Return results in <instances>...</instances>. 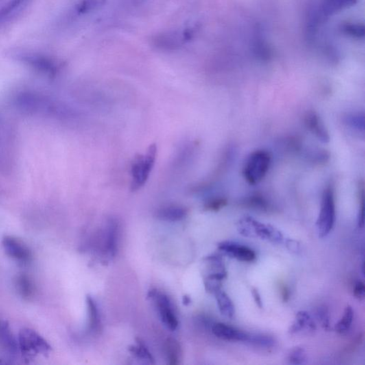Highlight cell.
Listing matches in <instances>:
<instances>
[{
    "label": "cell",
    "mask_w": 365,
    "mask_h": 365,
    "mask_svg": "<svg viewBox=\"0 0 365 365\" xmlns=\"http://www.w3.org/2000/svg\"><path fill=\"white\" fill-rule=\"evenodd\" d=\"M237 230L242 236L250 239H261L276 244H281L285 241L283 233L278 228L260 222L249 215L238 221Z\"/></svg>",
    "instance_id": "6da1fadb"
},
{
    "label": "cell",
    "mask_w": 365,
    "mask_h": 365,
    "mask_svg": "<svg viewBox=\"0 0 365 365\" xmlns=\"http://www.w3.org/2000/svg\"><path fill=\"white\" fill-rule=\"evenodd\" d=\"M271 155L268 151L259 149L250 153L243 168L245 180L251 185H256L264 179L271 166Z\"/></svg>",
    "instance_id": "7a4b0ae2"
},
{
    "label": "cell",
    "mask_w": 365,
    "mask_h": 365,
    "mask_svg": "<svg viewBox=\"0 0 365 365\" xmlns=\"http://www.w3.org/2000/svg\"><path fill=\"white\" fill-rule=\"evenodd\" d=\"M336 218L335 191L333 186H326L322 192L320 213L316 222L319 237L327 236L335 226Z\"/></svg>",
    "instance_id": "3957f363"
},
{
    "label": "cell",
    "mask_w": 365,
    "mask_h": 365,
    "mask_svg": "<svg viewBox=\"0 0 365 365\" xmlns=\"http://www.w3.org/2000/svg\"><path fill=\"white\" fill-rule=\"evenodd\" d=\"M17 341L20 353L24 358L28 360L38 355H48L51 351V346L47 341L29 328L20 331Z\"/></svg>",
    "instance_id": "277c9868"
},
{
    "label": "cell",
    "mask_w": 365,
    "mask_h": 365,
    "mask_svg": "<svg viewBox=\"0 0 365 365\" xmlns=\"http://www.w3.org/2000/svg\"><path fill=\"white\" fill-rule=\"evenodd\" d=\"M157 156V147L151 144L147 154L137 155L132 163V191H136L143 187L148 180Z\"/></svg>",
    "instance_id": "5b68a950"
},
{
    "label": "cell",
    "mask_w": 365,
    "mask_h": 365,
    "mask_svg": "<svg viewBox=\"0 0 365 365\" xmlns=\"http://www.w3.org/2000/svg\"><path fill=\"white\" fill-rule=\"evenodd\" d=\"M13 58L51 76L56 75L57 66L54 60L38 53L23 50L12 51Z\"/></svg>",
    "instance_id": "8992f818"
},
{
    "label": "cell",
    "mask_w": 365,
    "mask_h": 365,
    "mask_svg": "<svg viewBox=\"0 0 365 365\" xmlns=\"http://www.w3.org/2000/svg\"><path fill=\"white\" fill-rule=\"evenodd\" d=\"M2 244L7 255L18 263L27 264L32 261V251L22 240L12 235H5Z\"/></svg>",
    "instance_id": "52a82bcc"
},
{
    "label": "cell",
    "mask_w": 365,
    "mask_h": 365,
    "mask_svg": "<svg viewBox=\"0 0 365 365\" xmlns=\"http://www.w3.org/2000/svg\"><path fill=\"white\" fill-rule=\"evenodd\" d=\"M189 42L185 30H171L158 33L152 39L155 47L162 50L172 51L180 49Z\"/></svg>",
    "instance_id": "ba28073f"
},
{
    "label": "cell",
    "mask_w": 365,
    "mask_h": 365,
    "mask_svg": "<svg viewBox=\"0 0 365 365\" xmlns=\"http://www.w3.org/2000/svg\"><path fill=\"white\" fill-rule=\"evenodd\" d=\"M217 249L225 255L240 261L251 263L256 258V252L252 249L233 241H223L217 245Z\"/></svg>",
    "instance_id": "9c48e42d"
},
{
    "label": "cell",
    "mask_w": 365,
    "mask_h": 365,
    "mask_svg": "<svg viewBox=\"0 0 365 365\" xmlns=\"http://www.w3.org/2000/svg\"><path fill=\"white\" fill-rule=\"evenodd\" d=\"M156 301V307L159 312L160 318L166 327L171 331H175L178 327V320L174 312L169 297L162 293H156L154 298Z\"/></svg>",
    "instance_id": "30bf717a"
},
{
    "label": "cell",
    "mask_w": 365,
    "mask_h": 365,
    "mask_svg": "<svg viewBox=\"0 0 365 365\" xmlns=\"http://www.w3.org/2000/svg\"><path fill=\"white\" fill-rule=\"evenodd\" d=\"M212 333L221 340L232 341V342H243L248 343L250 337V333L240 331L237 328L221 322L213 324L212 327Z\"/></svg>",
    "instance_id": "8fae6325"
},
{
    "label": "cell",
    "mask_w": 365,
    "mask_h": 365,
    "mask_svg": "<svg viewBox=\"0 0 365 365\" xmlns=\"http://www.w3.org/2000/svg\"><path fill=\"white\" fill-rule=\"evenodd\" d=\"M305 123L307 129L322 143L330 141V134L321 118L314 112H309L305 116Z\"/></svg>",
    "instance_id": "7c38bea8"
},
{
    "label": "cell",
    "mask_w": 365,
    "mask_h": 365,
    "mask_svg": "<svg viewBox=\"0 0 365 365\" xmlns=\"http://www.w3.org/2000/svg\"><path fill=\"white\" fill-rule=\"evenodd\" d=\"M118 230L119 224L115 219H110L107 222L105 233L104 252L110 257H114L117 253Z\"/></svg>",
    "instance_id": "4fadbf2b"
},
{
    "label": "cell",
    "mask_w": 365,
    "mask_h": 365,
    "mask_svg": "<svg viewBox=\"0 0 365 365\" xmlns=\"http://www.w3.org/2000/svg\"><path fill=\"white\" fill-rule=\"evenodd\" d=\"M0 344L12 355L20 353L17 340L13 335L9 324L2 319H0Z\"/></svg>",
    "instance_id": "5bb4252c"
},
{
    "label": "cell",
    "mask_w": 365,
    "mask_h": 365,
    "mask_svg": "<svg viewBox=\"0 0 365 365\" xmlns=\"http://www.w3.org/2000/svg\"><path fill=\"white\" fill-rule=\"evenodd\" d=\"M261 29L256 30L252 41V50L256 57L261 61L270 60L272 51Z\"/></svg>",
    "instance_id": "9a60e30c"
},
{
    "label": "cell",
    "mask_w": 365,
    "mask_h": 365,
    "mask_svg": "<svg viewBox=\"0 0 365 365\" xmlns=\"http://www.w3.org/2000/svg\"><path fill=\"white\" fill-rule=\"evenodd\" d=\"M316 324L313 318L307 311H299L296 314V320L289 329V333L296 334L303 331H315Z\"/></svg>",
    "instance_id": "2e32d148"
},
{
    "label": "cell",
    "mask_w": 365,
    "mask_h": 365,
    "mask_svg": "<svg viewBox=\"0 0 365 365\" xmlns=\"http://www.w3.org/2000/svg\"><path fill=\"white\" fill-rule=\"evenodd\" d=\"M357 0H322L320 10L324 17L333 15L340 11L353 6Z\"/></svg>",
    "instance_id": "e0dca14e"
},
{
    "label": "cell",
    "mask_w": 365,
    "mask_h": 365,
    "mask_svg": "<svg viewBox=\"0 0 365 365\" xmlns=\"http://www.w3.org/2000/svg\"><path fill=\"white\" fill-rule=\"evenodd\" d=\"M187 215V210L180 206H163L156 211V215L158 219L167 221H181Z\"/></svg>",
    "instance_id": "ac0fdd59"
},
{
    "label": "cell",
    "mask_w": 365,
    "mask_h": 365,
    "mask_svg": "<svg viewBox=\"0 0 365 365\" xmlns=\"http://www.w3.org/2000/svg\"><path fill=\"white\" fill-rule=\"evenodd\" d=\"M86 302L87 305L88 320H89L88 325H89L90 331L92 333H99L101 331V322L97 302L90 296H86Z\"/></svg>",
    "instance_id": "d6986e66"
},
{
    "label": "cell",
    "mask_w": 365,
    "mask_h": 365,
    "mask_svg": "<svg viewBox=\"0 0 365 365\" xmlns=\"http://www.w3.org/2000/svg\"><path fill=\"white\" fill-rule=\"evenodd\" d=\"M164 348H165L168 364L171 365L179 364L180 354H181V348L179 342L173 337H169L165 341Z\"/></svg>",
    "instance_id": "ffe728a7"
},
{
    "label": "cell",
    "mask_w": 365,
    "mask_h": 365,
    "mask_svg": "<svg viewBox=\"0 0 365 365\" xmlns=\"http://www.w3.org/2000/svg\"><path fill=\"white\" fill-rule=\"evenodd\" d=\"M214 295L221 315L228 318H233L235 315V306L230 297L221 290L217 291Z\"/></svg>",
    "instance_id": "44dd1931"
},
{
    "label": "cell",
    "mask_w": 365,
    "mask_h": 365,
    "mask_svg": "<svg viewBox=\"0 0 365 365\" xmlns=\"http://www.w3.org/2000/svg\"><path fill=\"white\" fill-rule=\"evenodd\" d=\"M15 285L20 296L25 300H29L34 295V285L27 275L21 274L16 277Z\"/></svg>",
    "instance_id": "7402d4cb"
},
{
    "label": "cell",
    "mask_w": 365,
    "mask_h": 365,
    "mask_svg": "<svg viewBox=\"0 0 365 365\" xmlns=\"http://www.w3.org/2000/svg\"><path fill=\"white\" fill-rule=\"evenodd\" d=\"M107 0H79L76 11L79 14H86L95 12L104 6Z\"/></svg>",
    "instance_id": "603a6c76"
},
{
    "label": "cell",
    "mask_w": 365,
    "mask_h": 365,
    "mask_svg": "<svg viewBox=\"0 0 365 365\" xmlns=\"http://www.w3.org/2000/svg\"><path fill=\"white\" fill-rule=\"evenodd\" d=\"M354 319V311L353 307L348 305L344 309L343 316L340 319V321L335 325V331L340 335H344L350 331L353 324Z\"/></svg>",
    "instance_id": "cb8c5ba5"
},
{
    "label": "cell",
    "mask_w": 365,
    "mask_h": 365,
    "mask_svg": "<svg viewBox=\"0 0 365 365\" xmlns=\"http://www.w3.org/2000/svg\"><path fill=\"white\" fill-rule=\"evenodd\" d=\"M136 342H137L136 345L129 346V351L134 356H136V357H138V358L147 361L151 364H154V358L147 346H145L144 342L141 339H137Z\"/></svg>",
    "instance_id": "d4e9b609"
},
{
    "label": "cell",
    "mask_w": 365,
    "mask_h": 365,
    "mask_svg": "<svg viewBox=\"0 0 365 365\" xmlns=\"http://www.w3.org/2000/svg\"><path fill=\"white\" fill-rule=\"evenodd\" d=\"M344 123L346 126L353 129L355 132H364V115L363 113H352L346 115L344 118Z\"/></svg>",
    "instance_id": "484cf974"
},
{
    "label": "cell",
    "mask_w": 365,
    "mask_h": 365,
    "mask_svg": "<svg viewBox=\"0 0 365 365\" xmlns=\"http://www.w3.org/2000/svg\"><path fill=\"white\" fill-rule=\"evenodd\" d=\"M341 31L343 34L355 39L364 38L365 30L363 24L346 22L341 26Z\"/></svg>",
    "instance_id": "4316f807"
},
{
    "label": "cell",
    "mask_w": 365,
    "mask_h": 365,
    "mask_svg": "<svg viewBox=\"0 0 365 365\" xmlns=\"http://www.w3.org/2000/svg\"><path fill=\"white\" fill-rule=\"evenodd\" d=\"M244 204L248 207L261 210V211H267L270 207V205H269L267 199L263 195L259 194L252 195L248 197L245 200Z\"/></svg>",
    "instance_id": "83f0119b"
},
{
    "label": "cell",
    "mask_w": 365,
    "mask_h": 365,
    "mask_svg": "<svg viewBox=\"0 0 365 365\" xmlns=\"http://www.w3.org/2000/svg\"><path fill=\"white\" fill-rule=\"evenodd\" d=\"M248 343L261 346V348H270L275 345L276 342H275L273 338L268 336V335L251 334Z\"/></svg>",
    "instance_id": "f1b7e54d"
},
{
    "label": "cell",
    "mask_w": 365,
    "mask_h": 365,
    "mask_svg": "<svg viewBox=\"0 0 365 365\" xmlns=\"http://www.w3.org/2000/svg\"><path fill=\"white\" fill-rule=\"evenodd\" d=\"M288 361L291 364H305L306 361H307V355H306L305 350L302 348H294L289 354Z\"/></svg>",
    "instance_id": "f546056e"
},
{
    "label": "cell",
    "mask_w": 365,
    "mask_h": 365,
    "mask_svg": "<svg viewBox=\"0 0 365 365\" xmlns=\"http://www.w3.org/2000/svg\"><path fill=\"white\" fill-rule=\"evenodd\" d=\"M25 0H10L3 7L0 9V22L6 19L7 16L10 15L12 12L21 6L25 3Z\"/></svg>",
    "instance_id": "4dcf8cb0"
},
{
    "label": "cell",
    "mask_w": 365,
    "mask_h": 365,
    "mask_svg": "<svg viewBox=\"0 0 365 365\" xmlns=\"http://www.w3.org/2000/svg\"><path fill=\"white\" fill-rule=\"evenodd\" d=\"M227 204V200L224 197H214L208 199L205 204L204 208L206 211H217L224 208Z\"/></svg>",
    "instance_id": "1f68e13d"
},
{
    "label": "cell",
    "mask_w": 365,
    "mask_h": 365,
    "mask_svg": "<svg viewBox=\"0 0 365 365\" xmlns=\"http://www.w3.org/2000/svg\"><path fill=\"white\" fill-rule=\"evenodd\" d=\"M316 316L318 321L322 324L324 329L328 330L330 328V315L329 311L325 306H320L317 309Z\"/></svg>",
    "instance_id": "d6a6232c"
},
{
    "label": "cell",
    "mask_w": 365,
    "mask_h": 365,
    "mask_svg": "<svg viewBox=\"0 0 365 365\" xmlns=\"http://www.w3.org/2000/svg\"><path fill=\"white\" fill-rule=\"evenodd\" d=\"M360 208H359L358 215V226L360 228L364 227V187L362 186L360 194Z\"/></svg>",
    "instance_id": "836d02e7"
},
{
    "label": "cell",
    "mask_w": 365,
    "mask_h": 365,
    "mask_svg": "<svg viewBox=\"0 0 365 365\" xmlns=\"http://www.w3.org/2000/svg\"><path fill=\"white\" fill-rule=\"evenodd\" d=\"M354 296L359 300L364 299L365 296V285L362 281H357L355 284L353 290Z\"/></svg>",
    "instance_id": "e575fe53"
},
{
    "label": "cell",
    "mask_w": 365,
    "mask_h": 365,
    "mask_svg": "<svg viewBox=\"0 0 365 365\" xmlns=\"http://www.w3.org/2000/svg\"><path fill=\"white\" fill-rule=\"evenodd\" d=\"M285 244H286L287 248H288L289 250L293 252H298L300 250V246L299 243L298 241H294V240L289 239L285 241Z\"/></svg>",
    "instance_id": "d590c367"
},
{
    "label": "cell",
    "mask_w": 365,
    "mask_h": 365,
    "mask_svg": "<svg viewBox=\"0 0 365 365\" xmlns=\"http://www.w3.org/2000/svg\"><path fill=\"white\" fill-rule=\"evenodd\" d=\"M251 292L256 305H257L258 307H260V308H263V302H262L261 295H260V293L258 292L257 289L252 288Z\"/></svg>",
    "instance_id": "8d00e7d4"
},
{
    "label": "cell",
    "mask_w": 365,
    "mask_h": 365,
    "mask_svg": "<svg viewBox=\"0 0 365 365\" xmlns=\"http://www.w3.org/2000/svg\"><path fill=\"white\" fill-rule=\"evenodd\" d=\"M282 296H283V300L287 302L290 298V290L287 287H284L282 290Z\"/></svg>",
    "instance_id": "74e56055"
},
{
    "label": "cell",
    "mask_w": 365,
    "mask_h": 365,
    "mask_svg": "<svg viewBox=\"0 0 365 365\" xmlns=\"http://www.w3.org/2000/svg\"><path fill=\"white\" fill-rule=\"evenodd\" d=\"M191 299L189 296H184L182 297V304L184 305H189L191 304Z\"/></svg>",
    "instance_id": "f35d334b"
},
{
    "label": "cell",
    "mask_w": 365,
    "mask_h": 365,
    "mask_svg": "<svg viewBox=\"0 0 365 365\" xmlns=\"http://www.w3.org/2000/svg\"><path fill=\"white\" fill-rule=\"evenodd\" d=\"M134 1L135 2V3H136L139 4L143 3V2H144L145 0H134Z\"/></svg>",
    "instance_id": "ab89813d"
}]
</instances>
